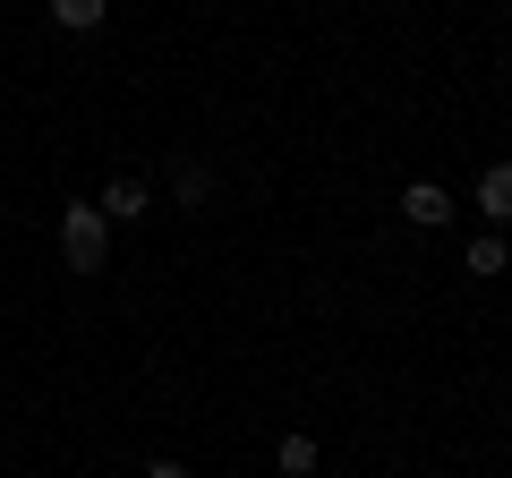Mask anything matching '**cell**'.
Wrapping results in <instances>:
<instances>
[{
	"instance_id": "obj_8",
	"label": "cell",
	"mask_w": 512,
	"mask_h": 478,
	"mask_svg": "<svg viewBox=\"0 0 512 478\" xmlns=\"http://www.w3.org/2000/svg\"><path fill=\"white\" fill-rule=\"evenodd\" d=\"M171 197H180V205H205V197H214V171H205V163H180V171H171Z\"/></svg>"
},
{
	"instance_id": "obj_1",
	"label": "cell",
	"mask_w": 512,
	"mask_h": 478,
	"mask_svg": "<svg viewBox=\"0 0 512 478\" xmlns=\"http://www.w3.org/2000/svg\"><path fill=\"white\" fill-rule=\"evenodd\" d=\"M60 257H69V274H103L111 265V222H103V205H60Z\"/></svg>"
},
{
	"instance_id": "obj_7",
	"label": "cell",
	"mask_w": 512,
	"mask_h": 478,
	"mask_svg": "<svg viewBox=\"0 0 512 478\" xmlns=\"http://www.w3.org/2000/svg\"><path fill=\"white\" fill-rule=\"evenodd\" d=\"M274 461H282V478H308L316 470V436H299V427H291V436L274 444Z\"/></svg>"
},
{
	"instance_id": "obj_5",
	"label": "cell",
	"mask_w": 512,
	"mask_h": 478,
	"mask_svg": "<svg viewBox=\"0 0 512 478\" xmlns=\"http://www.w3.org/2000/svg\"><path fill=\"white\" fill-rule=\"evenodd\" d=\"M52 18L69 26V35H94V26L111 18V0H52Z\"/></svg>"
},
{
	"instance_id": "obj_9",
	"label": "cell",
	"mask_w": 512,
	"mask_h": 478,
	"mask_svg": "<svg viewBox=\"0 0 512 478\" xmlns=\"http://www.w3.org/2000/svg\"><path fill=\"white\" fill-rule=\"evenodd\" d=\"M146 478H188V470H180V461H146Z\"/></svg>"
},
{
	"instance_id": "obj_4",
	"label": "cell",
	"mask_w": 512,
	"mask_h": 478,
	"mask_svg": "<svg viewBox=\"0 0 512 478\" xmlns=\"http://www.w3.org/2000/svg\"><path fill=\"white\" fill-rule=\"evenodd\" d=\"M478 214H487V231H504V222H512V163H487V171H478Z\"/></svg>"
},
{
	"instance_id": "obj_6",
	"label": "cell",
	"mask_w": 512,
	"mask_h": 478,
	"mask_svg": "<svg viewBox=\"0 0 512 478\" xmlns=\"http://www.w3.org/2000/svg\"><path fill=\"white\" fill-rule=\"evenodd\" d=\"M461 265H470V274H504V265H512L504 257V231H478L470 248H461Z\"/></svg>"
},
{
	"instance_id": "obj_2",
	"label": "cell",
	"mask_w": 512,
	"mask_h": 478,
	"mask_svg": "<svg viewBox=\"0 0 512 478\" xmlns=\"http://www.w3.org/2000/svg\"><path fill=\"white\" fill-rule=\"evenodd\" d=\"M94 205H103V222H146V214H154V188L137 180V171H120V180H111Z\"/></svg>"
},
{
	"instance_id": "obj_3",
	"label": "cell",
	"mask_w": 512,
	"mask_h": 478,
	"mask_svg": "<svg viewBox=\"0 0 512 478\" xmlns=\"http://www.w3.org/2000/svg\"><path fill=\"white\" fill-rule=\"evenodd\" d=\"M402 222H419V231H444V222H453V197H444L436 180H410V188H402Z\"/></svg>"
}]
</instances>
